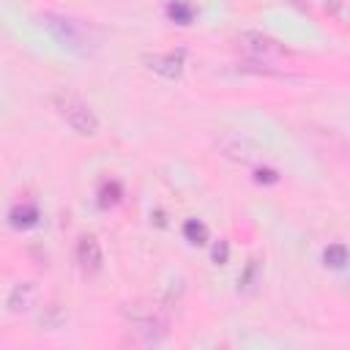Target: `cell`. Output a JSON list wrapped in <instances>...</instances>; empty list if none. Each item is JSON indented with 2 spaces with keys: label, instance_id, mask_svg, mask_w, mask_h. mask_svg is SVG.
Returning a JSON list of instances; mask_svg holds the SVG:
<instances>
[{
  "label": "cell",
  "instance_id": "obj_2",
  "mask_svg": "<svg viewBox=\"0 0 350 350\" xmlns=\"http://www.w3.org/2000/svg\"><path fill=\"white\" fill-rule=\"evenodd\" d=\"M55 109H57V115L77 131V134H82V137H93L96 131H98V118H96V112L77 96V93H71V90H60V93H55Z\"/></svg>",
  "mask_w": 350,
  "mask_h": 350
},
{
  "label": "cell",
  "instance_id": "obj_3",
  "mask_svg": "<svg viewBox=\"0 0 350 350\" xmlns=\"http://www.w3.org/2000/svg\"><path fill=\"white\" fill-rule=\"evenodd\" d=\"M238 44L243 52H249L252 57L257 60H282V57H290V49H284L276 38L265 36V33H257V30H243L238 36Z\"/></svg>",
  "mask_w": 350,
  "mask_h": 350
},
{
  "label": "cell",
  "instance_id": "obj_11",
  "mask_svg": "<svg viewBox=\"0 0 350 350\" xmlns=\"http://www.w3.org/2000/svg\"><path fill=\"white\" fill-rule=\"evenodd\" d=\"M183 235H186V241H191V243H205V241H208V227H205L200 219H189V221L183 224Z\"/></svg>",
  "mask_w": 350,
  "mask_h": 350
},
{
  "label": "cell",
  "instance_id": "obj_8",
  "mask_svg": "<svg viewBox=\"0 0 350 350\" xmlns=\"http://www.w3.org/2000/svg\"><path fill=\"white\" fill-rule=\"evenodd\" d=\"M38 221V208L33 202H16L11 211H8V224L16 227V230H27Z\"/></svg>",
  "mask_w": 350,
  "mask_h": 350
},
{
  "label": "cell",
  "instance_id": "obj_17",
  "mask_svg": "<svg viewBox=\"0 0 350 350\" xmlns=\"http://www.w3.org/2000/svg\"><path fill=\"white\" fill-rule=\"evenodd\" d=\"M290 3H293V5H295V8H304V11H306V8H309V0H290Z\"/></svg>",
  "mask_w": 350,
  "mask_h": 350
},
{
  "label": "cell",
  "instance_id": "obj_13",
  "mask_svg": "<svg viewBox=\"0 0 350 350\" xmlns=\"http://www.w3.org/2000/svg\"><path fill=\"white\" fill-rule=\"evenodd\" d=\"M120 183L118 180H109V183H104L101 186V191H98V205L101 208H109V205H115L118 200H120Z\"/></svg>",
  "mask_w": 350,
  "mask_h": 350
},
{
  "label": "cell",
  "instance_id": "obj_15",
  "mask_svg": "<svg viewBox=\"0 0 350 350\" xmlns=\"http://www.w3.org/2000/svg\"><path fill=\"white\" fill-rule=\"evenodd\" d=\"M328 14H334L336 19H345V0H325Z\"/></svg>",
  "mask_w": 350,
  "mask_h": 350
},
{
  "label": "cell",
  "instance_id": "obj_1",
  "mask_svg": "<svg viewBox=\"0 0 350 350\" xmlns=\"http://www.w3.org/2000/svg\"><path fill=\"white\" fill-rule=\"evenodd\" d=\"M41 22H44V27L52 33V38H55L63 49H68V52H74V55H93L96 46H98V30H96L93 25L82 22V19L46 11V14H41Z\"/></svg>",
  "mask_w": 350,
  "mask_h": 350
},
{
  "label": "cell",
  "instance_id": "obj_10",
  "mask_svg": "<svg viewBox=\"0 0 350 350\" xmlns=\"http://www.w3.org/2000/svg\"><path fill=\"white\" fill-rule=\"evenodd\" d=\"M167 16L178 25H189L194 19V5L186 3V0H170L167 3Z\"/></svg>",
  "mask_w": 350,
  "mask_h": 350
},
{
  "label": "cell",
  "instance_id": "obj_9",
  "mask_svg": "<svg viewBox=\"0 0 350 350\" xmlns=\"http://www.w3.org/2000/svg\"><path fill=\"white\" fill-rule=\"evenodd\" d=\"M323 262L328 265V268H345L347 262H350V252H347V246L345 243H328L325 249H323Z\"/></svg>",
  "mask_w": 350,
  "mask_h": 350
},
{
  "label": "cell",
  "instance_id": "obj_16",
  "mask_svg": "<svg viewBox=\"0 0 350 350\" xmlns=\"http://www.w3.org/2000/svg\"><path fill=\"white\" fill-rule=\"evenodd\" d=\"M257 180H260V183H262V180H265V183H276L279 175H276V170H257Z\"/></svg>",
  "mask_w": 350,
  "mask_h": 350
},
{
  "label": "cell",
  "instance_id": "obj_14",
  "mask_svg": "<svg viewBox=\"0 0 350 350\" xmlns=\"http://www.w3.org/2000/svg\"><path fill=\"white\" fill-rule=\"evenodd\" d=\"M211 254H213V262H216V265H224V262H227V254H230L227 241H219V243L213 246V252H211Z\"/></svg>",
  "mask_w": 350,
  "mask_h": 350
},
{
  "label": "cell",
  "instance_id": "obj_6",
  "mask_svg": "<svg viewBox=\"0 0 350 350\" xmlns=\"http://www.w3.org/2000/svg\"><path fill=\"white\" fill-rule=\"evenodd\" d=\"M77 262H79V268H82L85 273L101 271L104 257H101V246H98V241H96L93 235L79 238V243H77Z\"/></svg>",
  "mask_w": 350,
  "mask_h": 350
},
{
  "label": "cell",
  "instance_id": "obj_5",
  "mask_svg": "<svg viewBox=\"0 0 350 350\" xmlns=\"http://www.w3.org/2000/svg\"><path fill=\"white\" fill-rule=\"evenodd\" d=\"M145 66L164 77V79H178L180 71H183V52H161V55H148L145 57Z\"/></svg>",
  "mask_w": 350,
  "mask_h": 350
},
{
  "label": "cell",
  "instance_id": "obj_4",
  "mask_svg": "<svg viewBox=\"0 0 350 350\" xmlns=\"http://www.w3.org/2000/svg\"><path fill=\"white\" fill-rule=\"evenodd\" d=\"M216 148L224 159L230 161H238V164H254L260 159V148L254 139H249L246 134H235V131H227L216 139Z\"/></svg>",
  "mask_w": 350,
  "mask_h": 350
},
{
  "label": "cell",
  "instance_id": "obj_12",
  "mask_svg": "<svg viewBox=\"0 0 350 350\" xmlns=\"http://www.w3.org/2000/svg\"><path fill=\"white\" fill-rule=\"evenodd\" d=\"M63 320H66V314H63V309H60L57 304H49V306L41 312V325H44V328H49V331L60 328V325H63Z\"/></svg>",
  "mask_w": 350,
  "mask_h": 350
},
{
  "label": "cell",
  "instance_id": "obj_7",
  "mask_svg": "<svg viewBox=\"0 0 350 350\" xmlns=\"http://www.w3.org/2000/svg\"><path fill=\"white\" fill-rule=\"evenodd\" d=\"M36 295H38V290H36L33 282H19V284H14V290L8 293L5 306H8L11 314H22V312H27V309L36 304Z\"/></svg>",
  "mask_w": 350,
  "mask_h": 350
}]
</instances>
